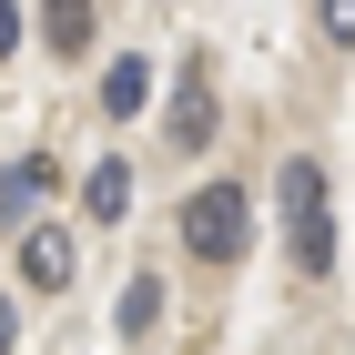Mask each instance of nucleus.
I'll return each mask as SVG.
<instances>
[{
	"instance_id": "f257e3e1",
	"label": "nucleus",
	"mask_w": 355,
	"mask_h": 355,
	"mask_svg": "<svg viewBox=\"0 0 355 355\" xmlns=\"http://www.w3.org/2000/svg\"><path fill=\"white\" fill-rule=\"evenodd\" d=\"M244 234H254V193H244V183H203V193L183 203V244L203 254V264H234Z\"/></svg>"
},
{
	"instance_id": "f03ea898",
	"label": "nucleus",
	"mask_w": 355,
	"mask_h": 355,
	"mask_svg": "<svg viewBox=\"0 0 355 355\" xmlns=\"http://www.w3.org/2000/svg\"><path fill=\"white\" fill-rule=\"evenodd\" d=\"M21 274L51 295V284H71V234H51V223H31L21 234Z\"/></svg>"
},
{
	"instance_id": "7ed1b4c3",
	"label": "nucleus",
	"mask_w": 355,
	"mask_h": 355,
	"mask_svg": "<svg viewBox=\"0 0 355 355\" xmlns=\"http://www.w3.org/2000/svg\"><path fill=\"white\" fill-rule=\"evenodd\" d=\"M163 122H173V153H203V142H214V92H203V82H173Z\"/></svg>"
},
{
	"instance_id": "20e7f679",
	"label": "nucleus",
	"mask_w": 355,
	"mask_h": 355,
	"mask_svg": "<svg viewBox=\"0 0 355 355\" xmlns=\"http://www.w3.org/2000/svg\"><path fill=\"white\" fill-rule=\"evenodd\" d=\"M142 102H153V61H112V71H102V112H112V122H132Z\"/></svg>"
},
{
	"instance_id": "39448f33",
	"label": "nucleus",
	"mask_w": 355,
	"mask_h": 355,
	"mask_svg": "<svg viewBox=\"0 0 355 355\" xmlns=\"http://www.w3.org/2000/svg\"><path fill=\"white\" fill-rule=\"evenodd\" d=\"M304 214H325V163H315V153L284 163V223H304Z\"/></svg>"
},
{
	"instance_id": "423d86ee",
	"label": "nucleus",
	"mask_w": 355,
	"mask_h": 355,
	"mask_svg": "<svg viewBox=\"0 0 355 355\" xmlns=\"http://www.w3.org/2000/svg\"><path fill=\"white\" fill-rule=\"evenodd\" d=\"M41 31H51L61 61H82V51H92V0H51V10H41Z\"/></svg>"
},
{
	"instance_id": "0eeeda50",
	"label": "nucleus",
	"mask_w": 355,
	"mask_h": 355,
	"mask_svg": "<svg viewBox=\"0 0 355 355\" xmlns=\"http://www.w3.org/2000/svg\"><path fill=\"white\" fill-rule=\"evenodd\" d=\"M51 183H61L51 163H21V173H10V183H0V223H31V203H41V193H51Z\"/></svg>"
},
{
	"instance_id": "6e6552de",
	"label": "nucleus",
	"mask_w": 355,
	"mask_h": 355,
	"mask_svg": "<svg viewBox=\"0 0 355 355\" xmlns=\"http://www.w3.org/2000/svg\"><path fill=\"white\" fill-rule=\"evenodd\" d=\"M82 203H92V223H122V203H132V173H122V163H92Z\"/></svg>"
},
{
	"instance_id": "1a4fd4ad",
	"label": "nucleus",
	"mask_w": 355,
	"mask_h": 355,
	"mask_svg": "<svg viewBox=\"0 0 355 355\" xmlns=\"http://www.w3.org/2000/svg\"><path fill=\"white\" fill-rule=\"evenodd\" d=\"M153 325H163V284L132 274V284H122V335H153Z\"/></svg>"
},
{
	"instance_id": "9d476101",
	"label": "nucleus",
	"mask_w": 355,
	"mask_h": 355,
	"mask_svg": "<svg viewBox=\"0 0 355 355\" xmlns=\"http://www.w3.org/2000/svg\"><path fill=\"white\" fill-rule=\"evenodd\" d=\"M295 264H304V274L335 264V214H304V223H295Z\"/></svg>"
},
{
	"instance_id": "9b49d317",
	"label": "nucleus",
	"mask_w": 355,
	"mask_h": 355,
	"mask_svg": "<svg viewBox=\"0 0 355 355\" xmlns=\"http://www.w3.org/2000/svg\"><path fill=\"white\" fill-rule=\"evenodd\" d=\"M325 41H335V51H355V0H325Z\"/></svg>"
},
{
	"instance_id": "f8f14e48",
	"label": "nucleus",
	"mask_w": 355,
	"mask_h": 355,
	"mask_svg": "<svg viewBox=\"0 0 355 355\" xmlns=\"http://www.w3.org/2000/svg\"><path fill=\"white\" fill-rule=\"evenodd\" d=\"M21 31H31V21H21V0H0V61L21 51Z\"/></svg>"
},
{
	"instance_id": "ddd939ff",
	"label": "nucleus",
	"mask_w": 355,
	"mask_h": 355,
	"mask_svg": "<svg viewBox=\"0 0 355 355\" xmlns=\"http://www.w3.org/2000/svg\"><path fill=\"white\" fill-rule=\"evenodd\" d=\"M10 335H21V315H10V295H0V355H10Z\"/></svg>"
}]
</instances>
